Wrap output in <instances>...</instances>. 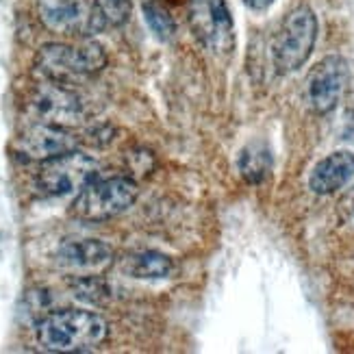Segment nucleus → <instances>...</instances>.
I'll list each match as a JSON object with an SVG mask.
<instances>
[{
    "label": "nucleus",
    "instance_id": "obj_1",
    "mask_svg": "<svg viewBox=\"0 0 354 354\" xmlns=\"http://www.w3.org/2000/svg\"><path fill=\"white\" fill-rule=\"evenodd\" d=\"M106 335V322L98 313L81 309L48 313L37 324V342L48 352H89L96 350Z\"/></svg>",
    "mask_w": 354,
    "mask_h": 354
},
{
    "label": "nucleus",
    "instance_id": "obj_2",
    "mask_svg": "<svg viewBox=\"0 0 354 354\" xmlns=\"http://www.w3.org/2000/svg\"><path fill=\"white\" fill-rule=\"evenodd\" d=\"M106 66V53L98 41L70 44H46L35 55V72L46 81L70 85L76 79L91 76Z\"/></svg>",
    "mask_w": 354,
    "mask_h": 354
},
{
    "label": "nucleus",
    "instance_id": "obj_3",
    "mask_svg": "<svg viewBox=\"0 0 354 354\" xmlns=\"http://www.w3.org/2000/svg\"><path fill=\"white\" fill-rule=\"evenodd\" d=\"M137 200V185L127 176L94 178L79 192L72 203V213L81 220L100 222L124 213Z\"/></svg>",
    "mask_w": 354,
    "mask_h": 354
},
{
    "label": "nucleus",
    "instance_id": "obj_4",
    "mask_svg": "<svg viewBox=\"0 0 354 354\" xmlns=\"http://www.w3.org/2000/svg\"><path fill=\"white\" fill-rule=\"evenodd\" d=\"M41 24L57 35L91 37L109 24L98 0H37Z\"/></svg>",
    "mask_w": 354,
    "mask_h": 354
},
{
    "label": "nucleus",
    "instance_id": "obj_5",
    "mask_svg": "<svg viewBox=\"0 0 354 354\" xmlns=\"http://www.w3.org/2000/svg\"><path fill=\"white\" fill-rule=\"evenodd\" d=\"M317 39V20L309 7H298L283 20L274 39V68L279 74L296 72L306 64Z\"/></svg>",
    "mask_w": 354,
    "mask_h": 354
},
{
    "label": "nucleus",
    "instance_id": "obj_6",
    "mask_svg": "<svg viewBox=\"0 0 354 354\" xmlns=\"http://www.w3.org/2000/svg\"><path fill=\"white\" fill-rule=\"evenodd\" d=\"M187 20L194 37L215 55L235 46V24L224 0H187Z\"/></svg>",
    "mask_w": 354,
    "mask_h": 354
},
{
    "label": "nucleus",
    "instance_id": "obj_7",
    "mask_svg": "<svg viewBox=\"0 0 354 354\" xmlns=\"http://www.w3.org/2000/svg\"><path fill=\"white\" fill-rule=\"evenodd\" d=\"M98 176V163L83 152H68L57 159L46 161L37 176V187L46 196H70L79 194L89 180Z\"/></svg>",
    "mask_w": 354,
    "mask_h": 354
},
{
    "label": "nucleus",
    "instance_id": "obj_8",
    "mask_svg": "<svg viewBox=\"0 0 354 354\" xmlns=\"http://www.w3.org/2000/svg\"><path fill=\"white\" fill-rule=\"evenodd\" d=\"M350 81L348 61L330 55L324 57L306 76V102L315 113L333 111L342 100Z\"/></svg>",
    "mask_w": 354,
    "mask_h": 354
},
{
    "label": "nucleus",
    "instance_id": "obj_9",
    "mask_svg": "<svg viewBox=\"0 0 354 354\" xmlns=\"http://www.w3.org/2000/svg\"><path fill=\"white\" fill-rule=\"evenodd\" d=\"M28 106L33 113L44 122V124L55 127H72L83 118V104L81 98L64 83L46 81L35 87L30 94Z\"/></svg>",
    "mask_w": 354,
    "mask_h": 354
},
{
    "label": "nucleus",
    "instance_id": "obj_10",
    "mask_svg": "<svg viewBox=\"0 0 354 354\" xmlns=\"http://www.w3.org/2000/svg\"><path fill=\"white\" fill-rule=\"evenodd\" d=\"M15 150L22 157L33 161H50L61 155L76 150V137L68 133L64 127L55 124H35L20 135V140L15 142Z\"/></svg>",
    "mask_w": 354,
    "mask_h": 354
},
{
    "label": "nucleus",
    "instance_id": "obj_11",
    "mask_svg": "<svg viewBox=\"0 0 354 354\" xmlns=\"http://www.w3.org/2000/svg\"><path fill=\"white\" fill-rule=\"evenodd\" d=\"M111 259V245L100 239H66L57 250V263L68 270H100Z\"/></svg>",
    "mask_w": 354,
    "mask_h": 354
},
{
    "label": "nucleus",
    "instance_id": "obj_12",
    "mask_svg": "<svg viewBox=\"0 0 354 354\" xmlns=\"http://www.w3.org/2000/svg\"><path fill=\"white\" fill-rule=\"evenodd\" d=\"M352 176H354V155L348 150H337L313 167L309 187L319 196H328L339 192L344 185H348Z\"/></svg>",
    "mask_w": 354,
    "mask_h": 354
},
{
    "label": "nucleus",
    "instance_id": "obj_13",
    "mask_svg": "<svg viewBox=\"0 0 354 354\" xmlns=\"http://www.w3.org/2000/svg\"><path fill=\"white\" fill-rule=\"evenodd\" d=\"M122 270H124L129 276H133V279H142V281L167 279V276L172 274V259L161 252H155V250L135 252L124 259Z\"/></svg>",
    "mask_w": 354,
    "mask_h": 354
},
{
    "label": "nucleus",
    "instance_id": "obj_14",
    "mask_svg": "<svg viewBox=\"0 0 354 354\" xmlns=\"http://www.w3.org/2000/svg\"><path fill=\"white\" fill-rule=\"evenodd\" d=\"M237 167L248 183H263L272 172V152L263 144L245 146L237 159Z\"/></svg>",
    "mask_w": 354,
    "mask_h": 354
},
{
    "label": "nucleus",
    "instance_id": "obj_15",
    "mask_svg": "<svg viewBox=\"0 0 354 354\" xmlns=\"http://www.w3.org/2000/svg\"><path fill=\"white\" fill-rule=\"evenodd\" d=\"M144 20L150 26L152 33L163 41L172 39L176 33V22L172 18V13L161 3H157V0H148V3H144Z\"/></svg>",
    "mask_w": 354,
    "mask_h": 354
},
{
    "label": "nucleus",
    "instance_id": "obj_16",
    "mask_svg": "<svg viewBox=\"0 0 354 354\" xmlns=\"http://www.w3.org/2000/svg\"><path fill=\"white\" fill-rule=\"evenodd\" d=\"M72 294L76 300L87 304H104L111 298V289L98 276H83L72 283Z\"/></svg>",
    "mask_w": 354,
    "mask_h": 354
},
{
    "label": "nucleus",
    "instance_id": "obj_17",
    "mask_svg": "<svg viewBox=\"0 0 354 354\" xmlns=\"http://www.w3.org/2000/svg\"><path fill=\"white\" fill-rule=\"evenodd\" d=\"M98 3H100L102 13H104V18L109 24L122 26L124 22H129L131 11H133L131 0H98Z\"/></svg>",
    "mask_w": 354,
    "mask_h": 354
},
{
    "label": "nucleus",
    "instance_id": "obj_18",
    "mask_svg": "<svg viewBox=\"0 0 354 354\" xmlns=\"http://www.w3.org/2000/svg\"><path fill=\"white\" fill-rule=\"evenodd\" d=\"M342 137H344V140H348V142H354V111H348L346 113Z\"/></svg>",
    "mask_w": 354,
    "mask_h": 354
},
{
    "label": "nucleus",
    "instance_id": "obj_19",
    "mask_svg": "<svg viewBox=\"0 0 354 354\" xmlns=\"http://www.w3.org/2000/svg\"><path fill=\"white\" fill-rule=\"evenodd\" d=\"M243 3H245V7H250L254 11H263L274 3V0H243Z\"/></svg>",
    "mask_w": 354,
    "mask_h": 354
}]
</instances>
